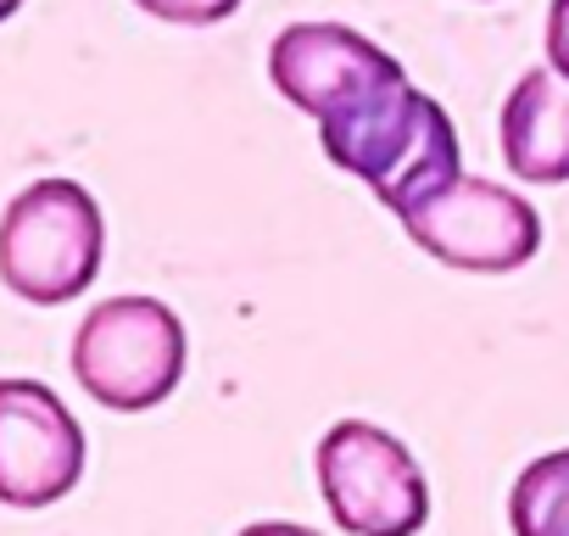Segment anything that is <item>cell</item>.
I'll list each match as a JSON object with an SVG mask.
<instances>
[{
	"instance_id": "6da1fadb",
	"label": "cell",
	"mask_w": 569,
	"mask_h": 536,
	"mask_svg": "<svg viewBox=\"0 0 569 536\" xmlns=\"http://www.w3.org/2000/svg\"><path fill=\"white\" fill-rule=\"evenodd\" d=\"M319 140H325V157L347 168L352 179H363L375 201L391 207L397 218H408L419 201H430L463 173L452 118L441 112V101H430L408 79L319 123Z\"/></svg>"
},
{
	"instance_id": "7a4b0ae2",
	"label": "cell",
	"mask_w": 569,
	"mask_h": 536,
	"mask_svg": "<svg viewBox=\"0 0 569 536\" xmlns=\"http://www.w3.org/2000/svg\"><path fill=\"white\" fill-rule=\"evenodd\" d=\"M107 257V224L79 179H34L0 212V286L34 308L84 297Z\"/></svg>"
},
{
	"instance_id": "3957f363",
	"label": "cell",
	"mask_w": 569,
	"mask_h": 536,
	"mask_svg": "<svg viewBox=\"0 0 569 536\" xmlns=\"http://www.w3.org/2000/svg\"><path fill=\"white\" fill-rule=\"evenodd\" d=\"M73 380L112 414H146L184 380V325L157 297H107L73 336Z\"/></svg>"
},
{
	"instance_id": "277c9868",
	"label": "cell",
	"mask_w": 569,
	"mask_h": 536,
	"mask_svg": "<svg viewBox=\"0 0 569 536\" xmlns=\"http://www.w3.org/2000/svg\"><path fill=\"white\" fill-rule=\"evenodd\" d=\"M313 469L336 525L352 536H419L430 519V486L419 458L369 419L330 425L313 453Z\"/></svg>"
},
{
	"instance_id": "5b68a950",
	"label": "cell",
	"mask_w": 569,
	"mask_h": 536,
	"mask_svg": "<svg viewBox=\"0 0 569 536\" xmlns=\"http://www.w3.org/2000/svg\"><path fill=\"white\" fill-rule=\"evenodd\" d=\"M402 229L436 262L463 268V275H513L541 251V212L519 190L469 173L419 201L402 218Z\"/></svg>"
},
{
	"instance_id": "8992f818",
	"label": "cell",
	"mask_w": 569,
	"mask_h": 536,
	"mask_svg": "<svg viewBox=\"0 0 569 536\" xmlns=\"http://www.w3.org/2000/svg\"><path fill=\"white\" fill-rule=\"evenodd\" d=\"M268 79L297 112L330 123L358 101H369L375 90L402 85L408 73L386 46H375L347 23H291L268 46Z\"/></svg>"
},
{
	"instance_id": "52a82bcc",
	"label": "cell",
	"mask_w": 569,
	"mask_h": 536,
	"mask_svg": "<svg viewBox=\"0 0 569 536\" xmlns=\"http://www.w3.org/2000/svg\"><path fill=\"white\" fill-rule=\"evenodd\" d=\"M84 475V430L40 380H0V503L51 508Z\"/></svg>"
},
{
	"instance_id": "ba28073f",
	"label": "cell",
	"mask_w": 569,
	"mask_h": 536,
	"mask_svg": "<svg viewBox=\"0 0 569 536\" xmlns=\"http://www.w3.org/2000/svg\"><path fill=\"white\" fill-rule=\"evenodd\" d=\"M502 157L513 179L563 185L569 179V79L530 68L502 101Z\"/></svg>"
},
{
	"instance_id": "9c48e42d",
	"label": "cell",
	"mask_w": 569,
	"mask_h": 536,
	"mask_svg": "<svg viewBox=\"0 0 569 536\" xmlns=\"http://www.w3.org/2000/svg\"><path fill=\"white\" fill-rule=\"evenodd\" d=\"M513 536H569V447L541 453L519 469L508 492Z\"/></svg>"
},
{
	"instance_id": "30bf717a",
	"label": "cell",
	"mask_w": 569,
	"mask_h": 536,
	"mask_svg": "<svg viewBox=\"0 0 569 536\" xmlns=\"http://www.w3.org/2000/svg\"><path fill=\"white\" fill-rule=\"evenodd\" d=\"M140 12L162 18V23H179V29H207V23H223L240 12V0H134Z\"/></svg>"
},
{
	"instance_id": "8fae6325",
	"label": "cell",
	"mask_w": 569,
	"mask_h": 536,
	"mask_svg": "<svg viewBox=\"0 0 569 536\" xmlns=\"http://www.w3.org/2000/svg\"><path fill=\"white\" fill-rule=\"evenodd\" d=\"M547 68L569 79V0L547 7Z\"/></svg>"
},
{
	"instance_id": "7c38bea8",
	"label": "cell",
	"mask_w": 569,
	"mask_h": 536,
	"mask_svg": "<svg viewBox=\"0 0 569 536\" xmlns=\"http://www.w3.org/2000/svg\"><path fill=\"white\" fill-rule=\"evenodd\" d=\"M234 536H319V530L313 525H297V519H257V525H246Z\"/></svg>"
},
{
	"instance_id": "4fadbf2b",
	"label": "cell",
	"mask_w": 569,
	"mask_h": 536,
	"mask_svg": "<svg viewBox=\"0 0 569 536\" xmlns=\"http://www.w3.org/2000/svg\"><path fill=\"white\" fill-rule=\"evenodd\" d=\"M18 7H23V0H0V23H7V18H18Z\"/></svg>"
}]
</instances>
